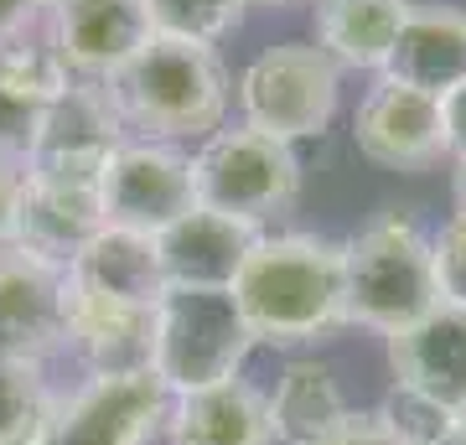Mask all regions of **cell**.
<instances>
[{"instance_id": "6da1fadb", "label": "cell", "mask_w": 466, "mask_h": 445, "mask_svg": "<svg viewBox=\"0 0 466 445\" xmlns=\"http://www.w3.org/2000/svg\"><path fill=\"white\" fill-rule=\"evenodd\" d=\"M228 290L254 331V347L300 352L348 327L342 244L321 233H259Z\"/></svg>"}, {"instance_id": "7a4b0ae2", "label": "cell", "mask_w": 466, "mask_h": 445, "mask_svg": "<svg viewBox=\"0 0 466 445\" xmlns=\"http://www.w3.org/2000/svg\"><path fill=\"white\" fill-rule=\"evenodd\" d=\"M109 99L135 140H167L198 146L228 125L233 83L218 47L150 36L130 63L109 78Z\"/></svg>"}, {"instance_id": "3957f363", "label": "cell", "mask_w": 466, "mask_h": 445, "mask_svg": "<svg viewBox=\"0 0 466 445\" xmlns=\"http://www.w3.org/2000/svg\"><path fill=\"white\" fill-rule=\"evenodd\" d=\"M342 269H348V327L379 331L383 342L441 306L431 233L410 213H379L368 228L352 233L342 244Z\"/></svg>"}, {"instance_id": "277c9868", "label": "cell", "mask_w": 466, "mask_h": 445, "mask_svg": "<svg viewBox=\"0 0 466 445\" xmlns=\"http://www.w3.org/2000/svg\"><path fill=\"white\" fill-rule=\"evenodd\" d=\"M254 352V331L238 311L233 290H192L167 285L156 300V327H150V373L171 394H192L208 383L238 379Z\"/></svg>"}, {"instance_id": "5b68a950", "label": "cell", "mask_w": 466, "mask_h": 445, "mask_svg": "<svg viewBox=\"0 0 466 445\" xmlns=\"http://www.w3.org/2000/svg\"><path fill=\"white\" fill-rule=\"evenodd\" d=\"M192 177H198V202L238 217L265 233V223L285 217L300 197V156L275 135L254 125H223L192 150Z\"/></svg>"}, {"instance_id": "8992f818", "label": "cell", "mask_w": 466, "mask_h": 445, "mask_svg": "<svg viewBox=\"0 0 466 445\" xmlns=\"http://www.w3.org/2000/svg\"><path fill=\"white\" fill-rule=\"evenodd\" d=\"M238 119L275 135L285 146L317 140L342 109V67L317 42H275L254 52L233 83Z\"/></svg>"}, {"instance_id": "52a82bcc", "label": "cell", "mask_w": 466, "mask_h": 445, "mask_svg": "<svg viewBox=\"0 0 466 445\" xmlns=\"http://www.w3.org/2000/svg\"><path fill=\"white\" fill-rule=\"evenodd\" d=\"M104 223L135 233L171 228L182 213L198 207V177H192V150L167 140H119L115 156L104 161L99 177Z\"/></svg>"}, {"instance_id": "ba28073f", "label": "cell", "mask_w": 466, "mask_h": 445, "mask_svg": "<svg viewBox=\"0 0 466 445\" xmlns=\"http://www.w3.org/2000/svg\"><path fill=\"white\" fill-rule=\"evenodd\" d=\"M171 389L150 368L140 373H88L57 399L47 445H150L167 430Z\"/></svg>"}, {"instance_id": "9c48e42d", "label": "cell", "mask_w": 466, "mask_h": 445, "mask_svg": "<svg viewBox=\"0 0 466 445\" xmlns=\"http://www.w3.org/2000/svg\"><path fill=\"white\" fill-rule=\"evenodd\" d=\"M352 146H358V156H368L373 166H383V171H404V177H420V171L451 161L441 99L379 73L373 88L358 99V115H352Z\"/></svg>"}, {"instance_id": "30bf717a", "label": "cell", "mask_w": 466, "mask_h": 445, "mask_svg": "<svg viewBox=\"0 0 466 445\" xmlns=\"http://www.w3.org/2000/svg\"><path fill=\"white\" fill-rule=\"evenodd\" d=\"M67 352V269L63 264L0 248V363H32Z\"/></svg>"}, {"instance_id": "8fae6325", "label": "cell", "mask_w": 466, "mask_h": 445, "mask_svg": "<svg viewBox=\"0 0 466 445\" xmlns=\"http://www.w3.org/2000/svg\"><path fill=\"white\" fill-rule=\"evenodd\" d=\"M389 373L394 399L435 414V420H466V311L435 306L389 337Z\"/></svg>"}, {"instance_id": "7c38bea8", "label": "cell", "mask_w": 466, "mask_h": 445, "mask_svg": "<svg viewBox=\"0 0 466 445\" xmlns=\"http://www.w3.org/2000/svg\"><path fill=\"white\" fill-rule=\"evenodd\" d=\"M150 36L140 0H52L42 16V42L57 52L67 78L109 83Z\"/></svg>"}, {"instance_id": "4fadbf2b", "label": "cell", "mask_w": 466, "mask_h": 445, "mask_svg": "<svg viewBox=\"0 0 466 445\" xmlns=\"http://www.w3.org/2000/svg\"><path fill=\"white\" fill-rule=\"evenodd\" d=\"M119 140H130L119 119L109 83L67 78V88L52 99V109L36 125L32 150L21 156L26 171H67V177H104V161Z\"/></svg>"}, {"instance_id": "5bb4252c", "label": "cell", "mask_w": 466, "mask_h": 445, "mask_svg": "<svg viewBox=\"0 0 466 445\" xmlns=\"http://www.w3.org/2000/svg\"><path fill=\"white\" fill-rule=\"evenodd\" d=\"M104 228L99 177H67V171H26L21 166V213L16 248L42 254L52 264H73V254Z\"/></svg>"}, {"instance_id": "9a60e30c", "label": "cell", "mask_w": 466, "mask_h": 445, "mask_svg": "<svg viewBox=\"0 0 466 445\" xmlns=\"http://www.w3.org/2000/svg\"><path fill=\"white\" fill-rule=\"evenodd\" d=\"M254 244H259V228L218 213V207H202V202L171 228L156 233L167 285H192V290H228Z\"/></svg>"}, {"instance_id": "2e32d148", "label": "cell", "mask_w": 466, "mask_h": 445, "mask_svg": "<svg viewBox=\"0 0 466 445\" xmlns=\"http://www.w3.org/2000/svg\"><path fill=\"white\" fill-rule=\"evenodd\" d=\"M167 445H275L269 425V394L244 373L192 394H171Z\"/></svg>"}, {"instance_id": "e0dca14e", "label": "cell", "mask_w": 466, "mask_h": 445, "mask_svg": "<svg viewBox=\"0 0 466 445\" xmlns=\"http://www.w3.org/2000/svg\"><path fill=\"white\" fill-rule=\"evenodd\" d=\"M156 306H125L67 285V352L88 373H140L150 368Z\"/></svg>"}, {"instance_id": "ac0fdd59", "label": "cell", "mask_w": 466, "mask_h": 445, "mask_svg": "<svg viewBox=\"0 0 466 445\" xmlns=\"http://www.w3.org/2000/svg\"><path fill=\"white\" fill-rule=\"evenodd\" d=\"M67 285L73 290H88V296H104V300H125V306H156V300L167 296V275H161L156 238L150 233H135V228H115V223H104L73 254Z\"/></svg>"}, {"instance_id": "d6986e66", "label": "cell", "mask_w": 466, "mask_h": 445, "mask_svg": "<svg viewBox=\"0 0 466 445\" xmlns=\"http://www.w3.org/2000/svg\"><path fill=\"white\" fill-rule=\"evenodd\" d=\"M63 88L67 67L42 42V32L21 36V42H0V156L21 161L32 150L36 125Z\"/></svg>"}, {"instance_id": "ffe728a7", "label": "cell", "mask_w": 466, "mask_h": 445, "mask_svg": "<svg viewBox=\"0 0 466 445\" xmlns=\"http://www.w3.org/2000/svg\"><path fill=\"white\" fill-rule=\"evenodd\" d=\"M383 78L410 83V88L435 94V99L461 88L466 83V11H456V5H410Z\"/></svg>"}, {"instance_id": "44dd1931", "label": "cell", "mask_w": 466, "mask_h": 445, "mask_svg": "<svg viewBox=\"0 0 466 445\" xmlns=\"http://www.w3.org/2000/svg\"><path fill=\"white\" fill-rule=\"evenodd\" d=\"M404 16H410V0H311V42L342 73L379 78L400 42Z\"/></svg>"}, {"instance_id": "7402d4cb", "label": "cell", "mask_w": 466, "mask_h": 445, "mask_svg": "<svg viewBox=\"0 0 466 445\" xmlns=\"http://www.w3.org/2000/svg\"><path fill=\"white\" fill-rule=\"evenodd\" d=\"M348 394L332 363H321L311 352H296L280 368V379L269 389V425H275V445H306L327 435V430L348 414Z\"/></svg>"}, {"instance_id": "603a6c76", "label": "cell", "mask_w": 466, "mask_h": 445, "mask_svg": "<svg viewBox=\"0 0 466 445\" xmlns=\"http://www.w3.org/2000/svg\"><path fill=\"white\" fill-rule=\"evenodd\" d=\"M57 394L47 389L42 368L0 363V445H47Z\"/></svg>"}, {"instance_id": "cb8c5ba5", "label": "cell", "mask_w": 466, "mask_h": 445, "mask_svg": "<svg viewBox=\"0 0 466 445\" xmlns=\"http://www.w3.org/2000/svg\"><path fill=\"white\" fill-rule=\"evenodd\" d=\"M150 16V32L171 36V42H202L218 47L228 32L244 26L249 0H140Z\"/></svg>"}, {"instance_id": "d4e9b609", "label": "cell", "mask_w": 466, "mask_h": 445, "mask_svg": "<svg viewBox=\"0 0 466 445\" xmlns=\"http://www.w3.org/2000/svg\"><path fill=\"white\" fill-rule=\"evenodd\" d=\"M431 259H435V296L441 306H461L466 311V217L451 213L431 233Z\"/></svg>"}, {"instance_id": "484cf974", "label": "cell", "mask_w": 466, "mask_h": 445, "mask_svg": "<svg viewBox=\"0 0 466 445\" xmlns=\"http://www.w3.org/2000/svg\"><path fill=\"white\" fill-rule=\"evenodd\" d=\"M306 445H415V435L404 430L400 414L383 404V410H348L327 435H317Z\"/></svg>"}, {"instance_id": "4316f807", "label": "cell", "mask_w": 466, "mask_h": 445, "mask_svg": "<svg viewBox=\"0 0 466 445\" xmlns=\"http://www.w3.org/2000/svg\"><path fill=\"white\" fill-rule=\"evenodd\" d=\"M42 16H47V0H0V42L36 36Z\"/></svg>"}, {"instance_id": "83f0119b", "label": "cell", "mask_w": 466, "mask_h": 445, "mask_svg": "<svg viewBox=\"0 0 466 445\" xmlns=\"http://www.w3.org/2000/svg\"><path fill=\"white\" fill-rule=\"evenodd\" d=\"M16 213H21V161L0 156V248L16 244Z\"/></svg>"}, {"instance_id": "f1b7e54d", "label": "cell", "mask_w": 466, "mask_h": 445, "mask_svg": "<svg viewBox=\"0 0 466 445\" xmlns=\"http://www.w3.org/2000/svg\"><path fill=\"white\" fill-rule=\"evenodd\" d=\"M441 115H446V146H451V161H466V83L451 88L441 99Z\"/></svg>"}, {"instance_id": "f546056e", "label": "cell", "mask_w": 466, "mask_h": 445, "mask_svg": "<svg viewBox=\"0 0 466 445\" xmlns=\"http://www.w3.org/2000/svg\"><path fill=\"white\" fill-rule=\"evenodd\" d=\"M415 445H466V420H441V425L420 430Z\"/></svg>"}, {"instance_id": "4dcf8cb0", "label": "cell", "mask_w": 466, "mask_h": 445, "mask_svg": "<svg viewBox=\"0 0 466 445\" xmlns=\"http://www.w3.org/2000/svg\"><path fill=\"white\" fill-rule=\"evenodd\" d=\"M451 202H456V213L466 217V161H456V171H451Z\"/></svg>"}, {"instance_id": "1f68e13d", "label": "cell", "mask_w": 466, "mask_h": 445, "mask_svg": "<svg viewBox=\"0 0 466 445\" xmlns=\"http://www.w3.org/2000/svg\"><path fill=\"white\" fill-rule=\"evenodd\" d=\"M249 5H290V0H249Z\"/></svg>"}, {"instance_id": "d6a6232c", "label": "cell", "mask_w": 466, "mask_h": 445, "mask_svg": "<svg viewBox=\"0 0 466 445\" xmlns=\"http://www.w3.org/2000/svg\"><path fill=\"white\" fill-rule=\"evenodd\" d=\"M47 5H52V0H47Z\"/></svg>"}]
</instances>
